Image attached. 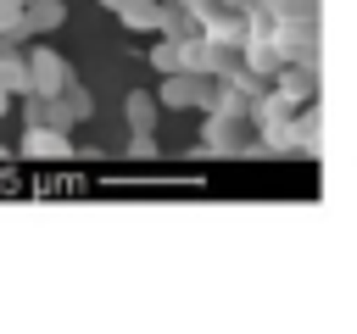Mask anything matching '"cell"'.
I'll list each match as a JSON object with an SVG mask.
<instances>
[{"label": "cell", "mask_w": 357, "mask_h": 334, "mask_svg": "<svg viewBox=\"0 0 357 334\" xmlns=\"http://www.w3.org/2000/svg\"><path fill=\"white\" fill-rule=\"evenodd\" d=\"M28 72H33V95H61L67 84H73V67L56 56V50H28Z\"/></svg>", "instance_id": "6da1fadb"}, {"label": "cell", "mask_w": 357, "mask_h": 334, "mask_svg": "<svg viewBox=\"0 0 357 334\" xmlns=\"http://www.w3.org/2000/svg\"><path fill=\"white\" fill-rule=\"evenodd\" d=\"M22 156H28V161H67V156H73V139H67V128L33 122V128L22 134Z\"/></svg>", "instance_id": "7a4b0ae2"}, {"label": "cell", "mask_w": 357, "mask_h": 334, "mask_svg": "<svg viewBox=\"0 0 357 334\" xmlns=\"http://www.w3.org/2000/svg\"><path fill=\"white\" fill-rule=\"evenodd\" d=\"M61 17H67L61 0H28V6H22V22H17L6 39H39V33H56Z\"/></svg>", "instance_id": "3957f363"}, {"label": "cell", "mask_w": 357, "mask_h": 334, "mask_svg": "<svg viewBox=\"0 0 357 334\" xmlns=\"http://www.w3.org/2000/svg\"><path fill=\"white\" fill-rule=\"evenodd\" d=\"M156 100H162V106H195V100H206V84L190 78V72H162Z\"/></svg>", "instance_id": "277c9868"}, {"label": "cell", "mask_w": 357, "mask_h": 334, "mask_svg": "<svg viewBox=\"0 0 357 334\" xmlns=\"http://www.w3.org/2000/svg\"><path fill=\"white\" fill-rule=\"evenodd\" d=\"M123 111H128V128H134V139H151V128H156V95L134 89V95L123 100Z\"/></svg>", "instance_id": "5b68a950"}, {"label": "cell", "mask_w": 357, "mask_h": 334, "mask_svg": "<svg viewBox=\"0 0 357 334\" xmlns=\"http://www.w3.org/2000/svg\"><path fill=\"white\" fill-rule=\"evenodd\" d=\"M117 17H123V28H145V33L167 22V11H162L156 0H123V6H117Z\"/></svg>", "instance_id": "8992f818"}, {"label": "cell", "mask_w": 357, "mask_h": 334, "mask_svg": "<svg viewBox=\"0 0 357 334\" xmlns=\"http://www.w3.org/2000/svg\"><path fill=\"white\" fill-rule=\"evenodd\" d=\"M0 84H6L11 95H33V72H28V61L0 50Z\"/></svg>", "instance_id": "52a82bcc"}, {"label": "cell", "mask_w": 357, "mask_h": 334, "mask_svg": "<svg viewBox=\"0 0 357 334\" xmlns=\"http://www.w3.org/2000/svg\"><path fill=\"white\" fill-rule=\"evenodd\" d=\"M184 61H190V50H184L178 39H162V45H151V67H156V72H184Z\"/></svg>", "instance_id": "ba28073f"}, {"label": "cell", "mask_w": 357, "mask_h": 334, "mask_svg": "<svg viewBox=\"0 0 357 334\" xmlns=\"http://www.w3.org/2000/svg\"><path fill=\"white\" fill-rule=\"evenodd\" d=\"M6 100H11V89H6V84H0V111H6Z\"/></svg>", "instance_id": "9c48e42d"}]
</instances>
